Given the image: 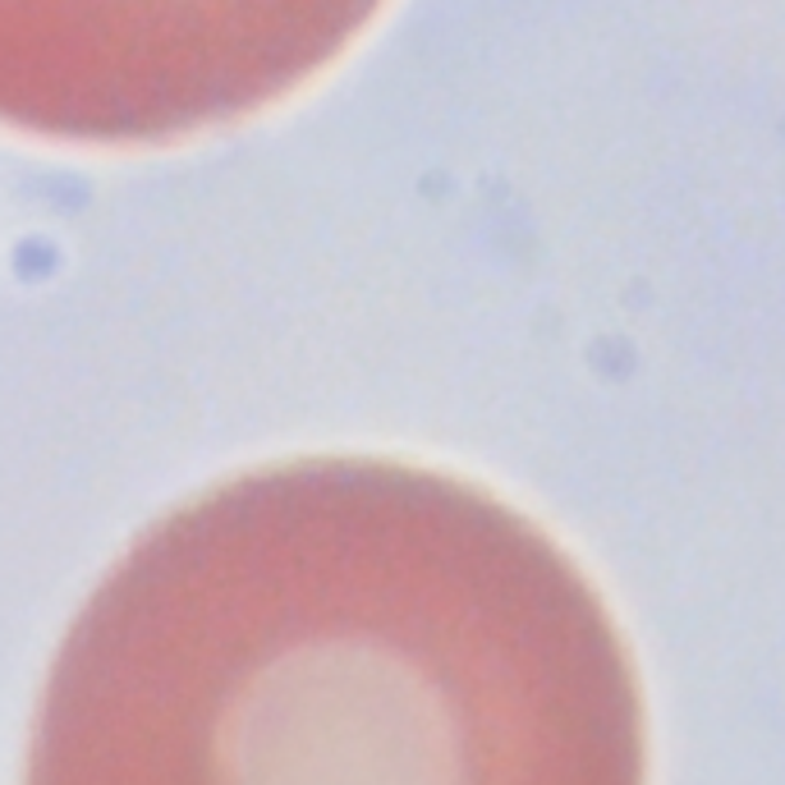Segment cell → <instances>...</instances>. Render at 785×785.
I'll return each instance as SVG.
<instances>
[{"instance_id":"cell-1","label":"cell","mask_w":785,"mask_h":785,"mask_svg":"<svg viewBox=\"0 0 785 785\" xmlns=\"http://www.w3.org/2000/svg\"><path fill=\"white\" fill-rule=\"evenodd\" d=\"M634 785L644 698L575 560L432 469L298 460L143 533L37 703L28 785Z\"/></svg>"},{"instance_id":"cell-2","label":"cell","mask_w":785,"mask_h":785,"mask_svg":"<svg viewBox=\"0 0 785 785\" xmlns=\"http://www.w3.org/2000/svg\"><path fill=\"white\" fill-rule=\"evenodd\" d=\"M382 0H0V110L60 143L230 125L317 73Z\"/></svg>"}]
</instances>
